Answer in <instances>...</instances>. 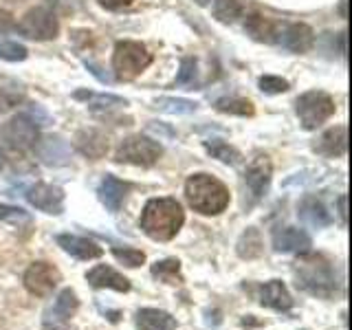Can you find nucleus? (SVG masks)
<instances>
[{"label": "nucleus", "instance_id": "1", "mask_svg": "<svg viewBox=\"0 0 352 330\" xmlns=\"http://www.w3.org/2000/svg\"><path fill=\"white\" fill-rule=\"evenodd\" d=\"M185 212L176 198H152L141 212V229L148 238L168 242L181 231Z\"/></svg>", "mask_w": 352, "mask_h": 330}, {"label": "nucleus", "instance_id": "2", "mask_svg": "<svg viewBox=\"0 0 352 330\" xmlns=\"http://www.w3.org/2000/svg\"><path fill=\"white\" fill-rule=\"evenodd\" d=\"M187 203L203 216H218L229 207V190L212 174H194L185 183Z\"/></svg>", "mask_w": 352, "mask_h": 330}, {"label": "nucleus", "instance_id": "3", "mask_svg": "<svg viewBox=\"0 0 352 330\" xmlns=\"http://www.w3.org/2000/svg\"><path fill=\"white\" fill-rule=\"evenodd\" d=\"M295 284L297 289L324 300L335 297L339 291V282L330 262L322 256H308V253H304V258L295 267Z\"/></svg>", "mask_w": 352, "mask_h": 330}, {"label": "nucleus", "instance_id": "4", "mask_svg": "<svg viewBox=\"0 0 352 330\" xmlns=\"http://www.w3.org/2000/svg\"><path fill=\"white\" fill-rule=\"evenodd\" d=\"M150 64H152V55L141 42H130V40L117 42L113 53V71L117 75V80L121 82L135 80Z\"/></svg>", "mask_w": 352, "mask_h": 330}, {"label": "nucleus", "instance_id": "5", "mask_svg": "<svg viewBox=\"0 0 352 330\" xmlns=\"http://www.w3.org/2000/svg\"><path fill=\"white\" fill-rule=\"evenodd\" d=\"M161 154L163 148L159 141L143 135H132L119 143V148L115 152V161L137 165V168H152L161 159Z\"/></svg>", "mask_w": 352, "mask_h": 330}, {"label": "nucleus", "instance_id": "6", "mask_svg": "<svg viewBox=\"0 0 352 330\" xmlns=\"http://www.w3.org/2000/svg\"><path fill=\"white\" fill-rule=\"evenodd\" d=\"M297 117L306 130H315L335 115V99L324 91H308L295 104Z\"/></svg>", "mask_w": 352, "mask_h": 330}, {"label": "nucleus", "instance_id": "7", "mask_svg": "<svg viewBox=\"0 0 352 330\" xmlns=\"http://www.w3.org/2000/svg\"><path fill=\"white\" fill-rule=\"evenodd\" d=\"M38 139H40V132H38L36 121L27 115L11 117L7 124H3V128H0V141H3L9 150H16V152L36 148Z\"/></svg>", "mask_w": 352, "mask_h": 330}, {"label": "nucleus", "instance_id": "8", "mask_svg": "<svg viewBox=\"0 0 352 330\" xmlns=\"http://www.w3.org/2000/svg\"><path fill=\"white\" fill-rule=\"evenodd\" d=\"M14 29H18L20 36H25L29 40L44 42V40H53L58 36L60 25H58V18H55L53 11H49L47 7H36V9L27 11Z\"/></svg>", "mask_w": 352, "mask_h": 330}, {"label": "nucleus", "instance_id": "9", "mask_svg": "<svg viewBox=\"0 0 352 330\" xmlns=\"http://www.w3.org/2000/svg\"><path fill=\"white\" fill-rule=\"evenodd\" d=\"M25 289L36 295V297H47L55 291V286L62 282V275L58 267H53L51 262H33L31 267L25 271Z\"/></svg>", "mask_w": 352, "mask_h": 330}, {"label": "nucleus", "instance_id": "10", "mask_svg": "<svg viewBox=\"0 0 352 330\" xmlns=\"http://www.w3.org/2000/svg\"><path fill=\"white\" fill-rule=\"evenodd\" d=\"M77 308H80V300H77V295L73 289H64L60 291V295L55 297L53 306H49L47 311H44V317H42V324L47 330H66L71 324L73 315L77 313Z\"/></svg>", "mask_w": 352, "mask_h": 330}, {"label": "nucleus", "instance_id": "11", "mask_svg": "<svg viewBox=\"0 0 352 330\" xmlns=\"http://www.w3.org/2000/svg\"><path fill=\"white\" fill-rule=\"evenodd\" d=\"M27 201L44 214L60 216L64 212V192L55 185L36 183L27 190Z\"/></svg>", "mask_w": 352, "mask_h": 330}, {"label": "nucleus", "instance_id": "12", "mask_svg": "<svg viewBox=\"0 0 352 330\" xmlns=\"http://www.w3.org/2000/svg\"><path fill=\"white\" fill-rule=\"evenodd\" d=\"M271 176H273V165L267 154H260V157H256L249 163L247 174H245V183L249 187L253 201H260V198L267 194L269 185H271Z\"/></svg>", "mask_w": 352, "mask_h": 330}, {"label": "nucleus", "instance_id": "13", "mask_svg": "<svg viewBox=\"0 0 352 330\" xmlns=\"http://www.w3.org/2000/svg\"><path fill=\"white\" fill-rule=\"evenodd\" d=\"M313 247L311 236L300 227H282L273 234V249L280 253H308Z\"/></svg>", "mask_w": 352, "mask_h": 330}, {"label": "nucleus", "instance_id": "14", "mask_svg": "<svg viewBox=\"0 0 352 330\" xmlns=\"http://www.w3.org/2000/svg\"><path fill=\"white\" fill-rule=\"evenodd\" d=\"M258 300L262 306L273 308V311H280V313H286L293 308V297L286 291L284 282L280 280H271L267 284L258 286Z\"/></svg>", "mask_w": 352, "mask_h": 330}, {"label": "nucleus", "instance_id": "15", "mask_svg": "<svg viewBox=\"0 0 352 330\" xmlns=\"http://www.w3.org/2000/svg\"><path fill=\"white\" fill-rule=\"evenodd\" d=\"M280 42L289 51H293V53H306V51H311V47H313L315 33H313V29L308 27V25H302V22L282 25Z\"/></svg>", "mask_w": 352, "mask_h": 330}, {"label": "nucleus", "instance_id": "16", "mask_svg": "<svg viewBox=\"0 0 352 330\" xmlns=\"http://www.w3.org/2000/svg\"><path fill=\"white\" fill-rule=\"evenodd\" d=\"M86 280L93 289H113L119 293H128L130 291V280L124 278L121 273H117L115 269L106 267V264H97L95 269H91L86 273Z\"/></svg>", "mask_w": 352, "mask_h": 330}, {"label": "nucleus", "instance_id": "17", "mask_svg": "<svg viewBox=\"0 0 352 330\" xmlns=\"http://www.w3.org/2000/svg\"><path fill=\"white\" fill-rule=\"evenodd\" d=\"M245 31L256 42H264V44H275L280 42V33H282V25L275 22L271 18H264L260 14H251L245 20Z\"/></svg>", "mask_w": 352, "mask_h": 330}, {"label": "nucleus", "instance_id": "18", "mask_svg": "<svg viewBox=\"0 0 352 330\" xmlns=\"http://www.w3.org/2000/svg\"><path fill=\"white\" fill-rule=\"evenodd\" d=\"M58 247H62L66 253H71L77 260H95L104 256V249L99 247L97 242L82 238V236H73V234H60Z\"/></svg>", "mask_w": 352, "mask_h": 330}, {"label": "nucleus", "instance_id": "19", "mask_svg": "<svg viewBox=\"0 0 352 330\" xmlns=\"http://www.w3.org/2000/svg\"><path fill=\"white\" fill-rule=\"evenodd\" d=\"M315 150L330 159L344 157L348 152V128L346 126L330 128L328 132H324V135L319 137V141L315 143Z\"/></svg>", "mask_w": 352, "mask_h": 330}, {"label": "nucleus", "instance_id": "20", "mask_svg": "<svg viewBox=\"0 0 352 330\" xmlns=\"http://www.w3.org/2000/svg\"><path fill=\"white\" fill-rule=\"evenodd\" d=\"M75 148L80 150L84 157L93 159V161H99L102 157H106L108 152V137L104 132L99 130H80L75 137Z\"/></svg>", "mask_w": 352, "mask_h": 330}, {"label": "nucleus", "instance_id": "21", "mask_svg": "<svg viewBox=\"0 0 352 330\" xmlns=\"http://www.w3.org/2000/svg\"><path fill=\"white\" fill-rule=\"evenodd\" d=\"M128 190H130L128 183L119 181L113 174H108L106 179L99 183L97 194H99V201H102L110 212H119L121 205H124V201H126Z\"/></svg>", "mask_w": 352, "mask_h": 330}, {"label": "nucleus", "instance_id": "22", "mask_svg": "<svg viewBox=\"0 0 352 330\" xmlns=\"http://www.w3.org/2000/svg\"><path fill=\"white\" fill-rule=\"evenodd\" d=\"M137 330H176V319L159 308H141L135 315Z\"/></svg>", "mask_w": 352, "mask_h": 330}, {"label": "nucleus", "instance_id": "23", "mask_svg": "<svg viewBox=\"0 0 352 330\" xmlns=\"http://www.w3.org/2000/svg\"><path fill=\"white\" fill-rule=\"evenodd\" d=\"M36 146H38V154L42 163H47V165L69 163V146H66V141H62L60 137H47L44 141L36 143Z\"/></svg>", "mask_w": 352, "mask_h": 330}, {"label": "nucleus", "instance_id": "24", "mask_svg": "<svg viewBox=\"0 0 352 330\" xmlns=\"http://www.w3.org/2000/svg\"><path fill=\"white\" fill-rule=\"evenodd\" d=\"M300 218L304 220L306 225H311V227H317V229H322V227H328L330 225V214H328V209L324 207L322 201H317V198L313 196H306L304 201L300 203Z\"/></svg>", "mask_w": 352, "mask_h": 330}, {"label": "nucleus", "instance_id": "25", "mask_svg": "<svg viewBox=\"0 0 352 330\" xmlns=\"http://www.w3.org/2000/svg\"><path fill=\"white\" fill-rule=\"evenodd\" d=\"M238 256L245 258V260H251V258H258L262 253V238L258 234V229H247L242 238L238 240Z\"/></svg>", "mask_w": 352, "mask_h": 330}, {"label": "nucleus", "instance_id": "26", "mask_svg": "<svg viewBox=\"0 0 352 330\" xmlns=\"http://www.w3.org/2000/svg\"><path fill=\"white\" fill-rule=\"evenodd\" d=\"M77 99H86L88 108L93 110H110V108H121L126 106V99L115 97V95H97V93H86V91H77Z\"/></svg>", "mask_w": 352, "mask_h": 330}, {"label": "nucleus", "instance_id": "27", "mask_svg": "<svg viewBox=\"0 0 352 330\" xmlns=\"http://www.w3.org/2000/svg\"><path fill=\"white\" fill-rule=\"evenodd\" d=\"M152 275L165 284H179L181 278V262L179 260H161L152 264Z\"/></svg>", "mask_w": 352, "mask_h": 330}, {"label": "nucleus", "instance_id": "28", "mask_svg": "<svg viewBox=\"0 0 352 330\" xmlns=\"http://www.w3.org/2000/svg\"><path fill=\"white\" fill-rule=\"evenodd\" d=\"M205 150L212 154L214 159L223 161L227 165H236L240 161V152L236 148H231L229 143L220 141V139H212V141H205Z\"/></svg>", "mask_w": 352, "mask_h": 330}, {"label": "nucleus", "instance_id": "29", "mask_svg": "<svg viewBox=\"0 0 352 330\" xmlns=\"http://www.w3.org/2000/svg\"><path fill=\"white\" fill-rule=\"evenodd\" d=\"M214 16H216L218 22H223V25H231V22H236L242 16L240 0H216Z\"/></svg>", "mask_w": 352, "mask_h": 330}, {"label": "nucleus", "instance_id": "30", "mask_svg": "<svg viewBox=\"0 0 352 330\" xmlns=\"http://www.w3.org/2000/svg\"><path fill=\"white\" fill-rule=\"evenodd\" d=\"M216 108L220 110V113H227V115H240V117L253 115V104L249 102V99H238V97L218 99Z\"/></svg>", "mask_w": 352, "mask_h": 330}, {"label": "nucleus", "instance_id": "31", "mask_svg": "<svg viewBox=\"0 0 352 330\" xmlns=\"http://www.w3.org/2000/svg\"><path fill=\"white\" fill-rule=\"evenodd\" d=\"M22 102V91L20 86L14 82H7V80H0V113L5 110L14 108Z\"/></svg>", "mask_w": 352, "mask_h": 330}, {"label": "nucleus", "instance_id": "32", "mask_svg": "<svg viewBox=\"0 0 352 330\" xmlns=\"http://www.w3.org/2000/svg\"><path fill=\"white\" fill-rule=\"evenodd\" d=\"M113 256H115L121 264H126V267H130V269H137V267H141L143 262H146V253L139 251V249H132V247H124V249L115 247V249H113Z\"/></svg>", "mask_w": 352, "mask_h": 330}, {"label": "nucleus", "instance_id": "33", "mask_svg": "<svg viewBox=\"0 0 352 330\" xmlns=\"http://www.w3.org/2000/svg\"><path fill=\"white\" fill-rule=\"evenodd\" d=\"M27 47H22L18 42H11V40H0V60H7V62H22L27 60Z\"/></svg>", "mask_w": 352, "mask_h": 330}, {"label": "nucleus", "instance_id": "34", "mask_svg": "<svg viewBox=\"0 0 352 330\" xmlns=\"http://www.w3.org/2000/svg\"><path fill=\"white\" fill-rule=\"evenodd\" d=\"M159 108L165 110V113H176V115H185V113H194L196 110V104L190 102V99H161L159 102Z\"/></svg>", "mask_w": 352, "mask_h": 330}, {"label": "nucleus", "instance_id": "35", "mask_svg": "<svg viewBox=\"0 0 352 330\" xmlns=\"http://www.w3.org/2000/svg\"><path fill=\"white\" fill-rule=\"evenodd\" d=\"M258 84L262 88V93H267V95H280V93L289 91V82L282 80V77H275V75H264V77H260Z\"/></svg>", "mask_w": 352, "mask_h": 330}, {"label": "nucleus", "instance_id": "36", "mask_svg": "<svg viewBox=\"0 0 352 330\" xmlns=\"http://www.w3.org/2000/svg\"><path fill=\"white\" fill-rule=\"evenodd\" d=\"M196 80V60L194 58H185L181 62V71L176 75V82L179 84H194Z\"/></svg>", "mask_w": 352, "mask_h": 330}, {"label": "nucleus", "instance_id": "37", "mask_svg": "<svg viewBox=\"0 0 352 330\" xmlns=\"http://www.w3.org/2000/svg\"><path fill=\"white\" fill-rule=\"evenodd\" d=\"M0 220H11V223H20V220H29V214L22 207H14V205H3L0 203Z\"/></svg>", "mask_w": 352, "mask_h": 330}, {"label": "nucleus", "instance_id": "38", "mask_svg": "<svg viewBox=\"0 0 352 330\" xmlns=\"http://www.w3.org/2000/svg\"><path fill=\"white\" fill-rule=\"evenodd\" d=\"M14 27H16L14 16H11L7 9L0 7V36H3V33H9Z\"/></svg>", "mask_w": 352, "mask_h": 330}, {"label": "nucleus", "instance_id": "39", "mask_svg": "<svg viewBox=\"0 0 352 330\" xmlns=\"http://www.w3.org/2000/svg\"><path fill=\"white\" fill-rule=\"evenodd\" d=\"M97 3L106 9H124V7L132 5V0H97Z\"/></svg>", "mask_w": 352, "mask_h": 330}, {"label": "nucleus", "instance_id": "40", "mask_svg": "<svg viewBox=\"0 0 352 330\" xmlns=\"http://www.w3.org/2000/svg\"><path fill=\"white\" fill-rule=\"evenodd\" d=\"M346 203H348V198L346 196H339V201H337V205H339V216H341V225H348V209H346Z\"/></svg>", "mask_w": 352, "mask_h": 330}, {"label": "nucleus", "instance_id": "41", "mask_svg": "<svg viewBox=\"0 0 352 330\" xmlns=\"http://www.w3.org/2000/svg\"><path fill=\"white\" fill-rule=\"evenodd\" d=\"M194 3H196V5H201V7H207L209 3H212V0H194Z\"/></svg>", "mask_w": 352, "mask_h": 330}, {"label": "nucleus", "instance_id": "42", "mask_svg": "<svg viewBox=\"0 0 352 330\" xmlns=\"http://www.w3.org/2000/svg\"><path fill=\"white\" fill-rule=\"evenodd\" d=\"M5 168V154H3V150H0V170Z\"/></svg>", "mask_w": 352, "mask_h": 330}, {"label": "nucleus", "instance_id": "43", "mask_svg": "<svg viewBox=\"0 0 352 330\" xmlns=\"http://www.w3.org/2000/svg\"><path fill=\"white\" fill-rule=\"evenodd\" d=\"M341 16L346 18V0H341Z\"/></svg>", "mask_w": 352, "mask_h": 330}]
</instances>
